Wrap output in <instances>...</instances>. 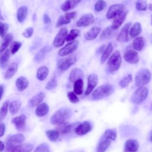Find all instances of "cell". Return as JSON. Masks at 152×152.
Wrapping results in <instances>:
<instances>
[{"label":"cell","mask_w":152,"mask_h":152,"mask_svg":"<svg viewBox=\"0 0 152 152\" xmlns=\"http://www.w3.org/2000/svg\"><path fill=\"white\" fill-rule=\"evenodd\" d=\"M27 7L26 5H23V6H21L20 8H18L17 11V18L18 21L20 23H22L26 18L27 16Z\"/></svg>","instance_id":"f546056e"},{"label":"cell","mask_w":152,"mask_h":152,"mask_svg":"<svg viewBox=\"0 0 152 152\" xmlns=\"http://www.w3.org/2000/svg\"><path fill=\"white\" fill-rule=\"evenodd\" d=\"M92 129V125L88 121H84L75 128V132L79 135H84L89 132Z\"/></svg>","instance_id":"9a60e30c"},{"label":"cell","mask_w":152,"mask_h":152,"mask_svg":"<svg viewBox=\"0 0 152 152\" xmlns=\"http://www.w3.org/2000/svg\"><path fill=\"white\" fill-rule=\"evenodd\" d=\"M72 110L68 107H62L55 112L50 118V122L53 125H58L66 122L71 116Z\"/></svg>","instance_id":"6da1fadb"},{"label":"cell","mask_w":152,"mask_h":152,"mask_svg":"<svg viewBox=\"0 0 152 152\" xmlns=\"http://www.w3.org/2000/svg\"><path fill=\"white\" fill-rule=\"evenodd\" d=\"M64 15L66 17H67L68 18H69L70 20H72V19H74L76 17L77 12L76 11H72V12H66L64 14Z\"/></svg>","instance_id":"11a10c76"},{"label":"cell","mask_w":152,"mask_h":152,"mask_svg":"<svg viewBox=\"0 0 152 152\" xmlns=\"http://www.w3.org/2000/svg\"><path fill=\"white\" fill-rule=\"evenodd\" d=\"M72 126H73L72 124H69L66 122L57 125V126L56 128L59 133L61 134H65L69 132L72 130Z\"/></svg>","instance_id":"83f0119b"},{"label":"cell","mask_w":152,"mask_h":152,"mask_svg":"<svg viewBox=\"0 0 152 152\" xmlns=\"http://www.w3.org/2000/svg\"><path fill=\"white\" fill-rule=\"evenodd\" d=\"M49 112V106L46 103H40L36 109V115L37 116L42 117L46 115Z\"/></svg>","instance_id":"4316f807"},{"label":"cell","mask_w":152,"mask_h":152,"mask_svg":"<svg viewBox=\"0 0 152 152\" xmlns=\"http://www.w3.org/2000/svg\"><path fill=\"white\" fill-rule=\"evenodd\" d=\"M105 47H106V45H102V46H101L98 49V50H97L98 53H102L103 51H104V50L105 48H106Z\"/></svg>","instance_id":"680465c9"},{"label":"cell","mask_w":152,"mask_h":152,"mask_svg":"<svg viewBox=\"0 0 152 152\" xmlns=\"http://www.w3.org/2000/svg\"><path fill=\"white\" fill-rule=\"evenodd\" d=\"M148 89L145 87H140L131 96V100L135 104H140L145 100L148 96Z\"/></svg>","instance_id":"5b68a950"},{"label":"cell","mask_w":152,"mask_h":152,"mask_svg":"<svg viewBox=\"0 0 152 152\" xmlns=\"http://www.w3.org/2000/svg\"><path fill=\"white\" fill-rule=\"evenodd\" d=\"M49 74V69L46 66H41L39 68L36 73V77L40 81L45 80Z\"/></svg>","instance_id":"1f68e13d"},{"label":"cell","mask_w":152,"mask_h":152,"mask_svg":"<svg viewBox=\"0 0 152 152\" xmlns=\"http://www.w3.org/2000/svg\"><path fill=\"white\" fill-rule=\"evenodd\" d=\"M124 5L122 4L112 5L108 9L106 13V18L108 19L114 18L116 15L124 10Z\"/></svg>","instance_id":"30bf717a"},{"label":"cell","mask_w":152,"mask_h":152,"mask_svg":"<svg viewBox=\"0 0 152 152\" xmlns=\"http://www.w3.org/2000/svg\"><path fill=\"white\" fill-rule=\"evenodd\" d=\"M33 33V28L31 27H29L27 28L24 31L23 33V36L26 38H30Z\"/></svg>","instance_id":"db71d44e"},{"label":"cell","mask_w":152,"mask_h":152,"mask_svg":"<svg viewBox=\"0 0 152 152\" xmlns=\"http://www.w3.org/2000/svg\"><path fill=\"white\" fill-rule=\"evenodd\" d=\"M104 138L110 140H115L116 138V131L115 129H106L104 133Z\"/></svg>","instance_id":"ab89813d"},{"label":"cell","mask_w":152,"mask_h":152,"mask_svg":"<svg viewBox=\"0 0 152 152\" xmlns=\"http://www.w3.org/2000/svg\"><path fill=\"white\" fill-rule=\"evenodd\" d=\"M34 152H50V149L46 143H42L36 147Z\"/></svg>","instance_id":"f907efd6"},{"label":"cell","mask_w":152,"mask_h":152,"mask_svg":"<svg viewBox=\"0 0 152 152\" xmlns=\"http://www.w3.org/2000/svg\"><path fill=\"white\" fill-rule=\"evenodd\" d=\"M131 23H127L125 26L122 27L120 33L118 34L117 37V40L121 43H125L128 41V33L129 30L130 28Z\"/></svg>","instance_id":"2e32d148"},{"label":"cell","mask_w":152,"mask_h":152,"mask_svg":"<svg viewBox=\"0 0 152 152\" xmlns=\"http://www.w3.org/2000/svg\"><path fill=\"white\" fill-rule=\"evenodd\" d=\"M46 134L52 141H55L59 137V132L57 130H48L46 131Z\"/></svg>","instance_id":"7bdbcfd3"},{"label":"cell","mask_w":152,"mask_h":152,"mask_svg":"<svg viewBox=\"0 0 152 152\" xmlns=\"http://www.w3.org/2000/svg\"><path fill=\"white\" fill-rule=\"evenodd\" d=\"M82 0H66L61 6V9L63 11H67L74 8Z\"/></svg>","instance_id":"d4e9b609"},{"label":"cell","mask_w":152,"mask_h":152,"mask_svg":"<svg viewBox=\"0 0 152 152\" xmlns=\"http://www.w3.org/2000/svg\"><path fill=\"white\" fill-rule=\"evenodd\" d=\"M9 103H10V102L8 100H7L5 101L1 109H0V121H2L4 120V119L5 118L7 114V112H8V106H9Z\"/></svg>","instance_id":"60d3db41"},{"label":"cell","mask_w":152,"mask_h":152,"mask_svg":"<svg viewBox=\"0 0 152 152\" xmlns=\"http://www.w3.org/2000/svg\"><path fill=\"white\" fill-rule=\"evenodd\" d=\"M21 46V43L20 42H17V41L12 42L11 43L10 49L11 54L14 55L16 52H17V51L20 49Z\"/></svg>","instance_id":"bcb514c9"},{"label":"cell","mask_w":152,"mask_h":152,"mask_svg":"<svg viewBox=\"0 0 152 152\" xmlns=\"http://www.w3.org/2000/svg\"><path fill=\"white\" fill-rule=\"evenodd\" d=\"M45 97V93L43 92H40L28 100V104L30 107H34L35 106H37L43 101Z\"/></svg>","instance_id":"d6986e66"},{"label":"cell","mask_w":152,"mask_h":152,"mask_svg":"<svg viewBox=\"0 0 152 152\" xmlns=\"http://www.w3.org/2000/svg\"><path fill=\"white\" fill-rule=\"evenodd\" d=\"M51 50V48L48 46H45L42 49H40L35 55L34 60L37 62H40L44 60L46 54L47 52Z\"/></svg>","instance_id":"7402d4cb"},{"label":"cell","mask_w":152,"mask_h":152,"mask_svg":"<svg viewBox=\"0 0 152 152\" xmlns=\"http://www.w3.org/2000/svg\"><path fill=\"white\" fill-rule=\"evenodd\" d=\"M25 140L24 135L22 134L18 133L12 135L10 137L7 142V148L6 150L8 152H11V150L18 145L22 144Z\"/></svg>","instance_id":"8992f818"},{"label":"cell","mask_w":152,"mask_h":152,"mask_svg":"<svg viewBox=\"0 0 152 152\" xmlns=\"http://www.w3.org/2000/svg\"><path fill=\"white\" fill-rule=\"evenodd\" d=\"M10 58V50L7 49L1 53H0V66L2 68H5L8 64Z\"/></svg>","instance_id":"603a6c76"},{"label":"cell","mask_w":152,"mask_h":152,"mask_svg":"<svg viewBox=\"0 0 152 152\" xmlns=\"http://www.w3.org/2000/svg\"><path fill=\"white\" fill-rule=\"evenodd\" d=\"M139 148L138 142L134 139H129L125 143V152H136Z\"/></svg>","instance_id":"ac0fdd59"},{"label":"cell","mask_w":152,"mask_h":152,"mask_svg":"<svg viewBox=\"0 0 152 152\" xmlns=\"http://www.w3.org/2000/svg\"><path fill=\"white\" fill-rule=\"evenodd\" d=\"M101 31V28L98 26H94L89 31H87L85 34L84 37L86 40H92L95 39L98 34L100 33Z\"/></svg>","instance_id":"44dd1931"},{"label":"cell","mask_w":152,"mask_h":152,"mask_svg":"<svg viewBox=\"0 0 152 152\" xmlns=\"http://www.w3.org/2000/svg\"><path fill=\"white\" fill-rule=\"evenodd\" d=\"M151 107H152V102H151Z\"/></svg>","instance_id":"03108f58"},{"label":"cell","mask_w":152,"mask_h":152,"mask_svg":"<svg viewBox=\"0 0 152 152\" xmlns=\"http://www.w3.org/2000/svg\"><path fill=\"white\" fill-rule=\"evenodd\" d=\"M5 148V145L4 142L1 141H0V152H2Z\"/></svg>","instance_id":"91938a15"},{"label":"cell","mask_w":152,"mask_h":152,"mask_svg":"<svg viewBox=\"0 0 152 152\" xmlns=\"http://www.w3.org/2000/svg\"><path fill=\"white\" fill-rule=\"evenodd\" d=\"M84 77L83 72L81 69L78 68H74L70 72L69 74V81L71 83H74L78 80L82 79Z\"/></svg>","instance_id":"ffe728a7"},{"label":"cell","mask_w":152,"mask_h":152,"mask_svg":"<svg viewBox=\"0 0 152 152\" xmlns=\"http://www.w3.org/2000/svg\"><path fill=\"white\" fill-rule=\"evenodd\" d=\"M13 35L11 33H8L5 36L0 46V53H1L2 52L7 49L8 45L11 43Z\"/></svg>","instance_id":"4dcf8cb0"},{"label":"cell","mask_w":152,"mask_h":152,"mask_svg":"<svg viewBox=\"0 0 152 152\" xmlns=\"http://www.w3.org/2000/svg\"><path fill=\"white\" fill-rule=\"evenodd\" d=\"M98 82V77L96 74H92L88 77V84L85 92L86 95L89 94L96 86Z\"/></svg>","instance_id":"e0dca14e"},{"label":"cell","mask_w":152,"mask_h":152,"mask_svg":"<svg viewBox=\"0 0 152 152\" xmlns=\"http://www.w3.org/2000/svg\"><path fill=\"white\" fill-rule=\"evenodd\" d=\"M76 61V57L74 55L61 59L58 62V68L61 71L68 69Z\"/></svg>","instance_id":"9c48e42d"},{"label":"cell","mask_w":152,"mask_h":152,"mask_svg":"<svg viewBox=\"0 0 152 152\" xmlns=\"http://www.w3.org/2000/svg\"><path fill=\"white\" fill-rule=\"evenodd\" d=\"M95 21L94 15L91 14H87L81 16L76 23V26L78 27H87L93 24Z\"/></svg>","instance_id":"8fae6325"},{"label":"cell","mask_w":152,"mask_h":152,"mask_svg":"<svg viewBox=\"0 0 152 152\" xmlns=\"http://www.w3.org/2000/svg\"><path fill=\"white\" fill-rule=\"evenodd\" d=\"M135 6L137 10L145 11L147 8V2L145 0H137Z\"/></svg>","instance_id":"7dc6e473"},{"label":"cell","mask_w":152,"mask_h":152,"mask_svg":"<svg viewBox=\"0 0 152 152\" xmlns=\"http://www.w3.org/2000/svg\"><path fill=\"white\" fill-rule=\"evenodd\" d=\"M112 50H113V45L111 43H109L107 45V46L106 47L102 55L101 59H100L102 64H103L107 60V59L109 58V56L111 54Z\"/></svg>","instance_id":"836d02e7"},{"label":"cell","mask_w":152,"mask_h":152,"mask_svg":"<svg viewBox=\"0 0 152 152\" xmlns=\"http://www.w3.org/2000/svg\"><path fill=\"white\" fill-rule=\"evenodd\" d=\"M4 93V87L2 85H0V100L1 99V97L3 95Z\"/></svg>","instance_id":"94428289"},{"label":"cell","mask_w":152,"mask_h":152,"mask_svg":"<svg viewBox=\"0 0 152 152\" xmlns=\"http://www.w3.org/2000/svg\"><path fill=\"white\" fill-rule=\"evenodd\" d=\"M132 46L134 49L137 51H141L144 46V40L142 37H138L135 38L132 43Z\"/></svg>","instance_id":"e575fe53"},{"label":"cell","mask_w":152,"mask_h":152,"mask_svg":"<svg viewBox=\"0 0 152 152\" xmlns=\"http://www.w3.org/2000/svg\"><path fill=\"white\" fill-rule=\"evenodd\" d=\"M67 97L69 100L72 103H76L79 102V99L74 91H69L67 93Z\"/></svg>","instance_id":"f5cc1de1"},{"label":"cell","mask_w":152,"mask_h":152,"mask_svg":"<svg viewBox=\"0 0 152 152\" xmlns=\"http://www.w3.org/2000/svg\"><path fill=\"white\" fill-rule=\"evenodd\" d=\"M67 35H68L67 28L66 27L61 28L54 38V40L53 41V46L56 48L61 47L64 44V42L66 40Z\"/></svg>","instance_id":"52a82bcc"},{"label":"cell","mask_w":152,"mask_h":152,"mask_svg":"<svg viewBox=\"0 0 152 152\" xmlns=\"http://www.w3.org/2000/svg\"><path fill=\"white\" fill-rule=\"evenodd\" d=\"M151 140L152 141V132H151Z\"/></svg>","instance_id":"be15d7a7"},{"label":"cell","mask_w":152,"mask_h":152,"mask_svg":"<svg viewBox=\"0 0 152 152\" xmlns=\"http://www.w3.org/2000/svg\"><path fill=\"white\" fill-rule=\"evenodd\" d=\"M5 125L4 123H0V137H2L5 132Z\"/></svg>","instance_id":"6f0895ef"},{"label":"cell","mask_w":152,"mask_h":152,"mask_svg":"<svg viewBox=\"0 0 152 152\" xmlns=\"http://www.w3.org/2000/svg\"><path fill=\"white\" fill-rule=\"evenodd\" d=\"M112 36V29L109 27H107L104 28L100 36L101 39H109Z\"/></svg>","instance_id":"816d5d0a"},{"label":"cell","mask_w":152,"mask_h":152,"mask_svg":"<svg viewBox=\"0 0 152 152\" xmlns=\"http://www.w3.org/2000/svg\"><path fill=\"white\" fill-rule=\"evenodd\" d=\"M26 116L24 114H21L18 116L13 118L11 119V122L14 124L17 130L20 131H24L26 128Z\"/></svg>","instance_id":"7c38bea8"},{"label":"cell","mask_w":152,"mask_h":152,"mask_svg":"<svg viewBox=\"0 0 152 152\" xmlns=\"http://www.w3.org/2000/svg\"><path fill=\"white\" fill-rule=\"evenodd\" d=\"M8 27L9 25L7 23H4L0 21V36L2 38H4L7 34Z\"/></svg>","instance_id":"681fc988"},{"label":"cell","mask_w":152,"mask_h":152,"mask_svg":"<svg viewBox=\"0 0 152 152\" xmlns=\"http://www.w3.org/2000/svg\"><path fill=\"white\" fill-rule=\"evenodd\" d=\"M151 79V74L148 69H142L139 71L135 78V85L137 87H142L149 83Z\"/></svg>","instance_id":"277c9868"},{"label":"cell","mask_w":152,"mask_h":152,"mask_svg":"<svg viewBox=\"0 0 152 152\" xmlns=\"http://www.w3.org/2000/svg\"><path fill=\"white\" fill-rule=\"evenodd\" d=\"M132 81V77L131 74H128L127 76L124 77L119 82V85L122 88H125Z\"/></svg>","instance_id":"b9f144b4"},{"label":"cell","mask_w":152,"mask_h":152,"mask_svg":"<svg viewBox=\"0 0 152 152\" xmlns=\"http://www.w3.org/2000/svg\"><path fill=\"white\" fill-rule=\"evenodd\" d=\"M151 25H152V15H151Z\"/></svg>","instance_id":"e7e4bbea"},{"label":"cell","mask_w":152,"mask_h":152,"mask_svg":"<svg viewBox=\"0 0 152 152\" xmlns=\"http://www.w3.org/2000/svg\"><path fill=\"white\" fill-rule=\"evenodd\" d=\"M15 84L18 90L20 91H22L28 87V81L26 77L21 76L17 79L15 81Z\"/></svg>","instance_id":"f1b7e54d"},{"label":"cell","mask_w":152,"mask_h":152,"mask_svg":"<svg viewBox=\"0 0 152 152\" xmlns=\"http://www.w3.org/2000/svg\"><path fill=\"white\" fill-rule=\"evenodd\" d=\"M33 146L30 143L21 144L14 148L11 152H30L32 151Z\"/></svg>","instance_id":"484cf974"},{"label":"cell","mask_w":152,"mask_h":152,"mask_svg":"<svg viewBox=\"0 0 152 152\" xmlns=\"http://www.w3.org/2000/svg\"><path fill=\"white\" fill-rule=\"evenodd\" d=\"M79 42L78 40H73L66 44L64 47L61 48L58 52L61 56H65L74 52L78 48Z\"/></svg>","instance_id":"ba28073f"},{"label":"cell","mask_w":152,"mask_h":152,"mask_svg":"<svg viewBox=\"0 0 152 152\" xmlns=\"http://www.w3.org/2000/svg\"><path fill=\"white\" fill-rule=\"evenodd\" d=\"M58 85V82L56 78L55 77H53L47 83L45 88L48 90H52L56 87Z\"/></svg>","instance_id":"f6af8a7d"},{"label":"cell","mask_w":152,"mask_h":152,"mask_svg":"<svg viewBox=\"0 0 152 152\" xmlns=\"http://www.w3.org/2000/svg\"><path fill=\"white\" fill-rule=\"evenodd\" d=\"M124 58L126 62L132 64L138 63L140 60V56L138 52L131 49L125 52L124 55Z\"/></svg>","instance_id":"4fadbf2b"},{"label":"cell","mask_w":152,"mask_h":152,"mask_svg":"<svg viewBox=\"0 0 152 152\" xmlns=\"http://www.w3.org/2000/svg\"><path fill=\"white\" fill-rule=\"evenodd\" d=\"M18 65L16 62H12L8 66L6 72L4 74V78L6 80H8L11 78L14 74L16 73L17 71Z\"/></svg>","instance_id":"cb8c5ba5"},{"label":"cell","mask_w":152,"mask_h":152,"mask_svg":"<svg viewBox=\"0 0 152 152\" xmlns=\"http://www.w3.org/2000/svg\"><path fill=\"white\" fill-rule=\"evenodd\" d=\"M110 143H111V141L110 140L105 138V140H102L99 142V144L97 147V152H104L108 148V147L110 145Z\"/></svg>","instance_id":"8d00e7d4"},{"label":"cell","mask_w":152,"mask_h":152,"mask_svg":"<svg viewBox=\"0 0 152 152\" xmlns=\"http://www.w3.org/2000/svg\"><path fill=\"white\" fill-rule=\"evenodd\" d=\"M128 11L127 10H124L121 13L116 15L113 21L111 26V29L112 30H116L118 29L124 23V21L125 20V18L127 15Z\"/></svg>","instance_id":"5bb4252c"},{"label":"cell","mask_w":152,"mask_h":152,"mask_svg":"<svg viewBox=\"0 0 152 152\" xmlns=\"http://www.w3.org/2000/svg\"><path fill=\"white\" fill-rule=\"evenodd\" d=\"M80 30L78 29H72L70 31L69 33L67 35L66 41L67 42L74 40L78 36L80 35Z\"/></svg>","instance_id":"f35d334b"},{"label":"cell","mask_w":152,"mask_h":152,"mask_svg":"<svg viewBox=\"0 0 152 152\" xmlns=\"http://www.w3.org/2000/svg\"><path fill=\"white\" fill-rule=\"evenodd\" d=\"M1 20H4V17H2V15L1 14V10H0V21Z\"/></svg>","instance_id":"6125c7cd"},{"label":"cell","mask_w":152,"mask_h":152,"mask_svg":"<svg viewBox=\"0 0 152 152\" xmlns=\"http://www.w3.org/2000/svg\"><path fill=\"white\" fill-rule=\"evenodd\" d=\"M71 20L68 18L67 17H66L64 15H61L58 20V21L56 24V27H59L64 24H68L69 23H70Z\"/></svg>","instance_id":"ee69618b"},{"label":"cell","mask_w":152,"mask_h":152,"mask_svg":"<svg viewBox=\"0 0 152 152\" xmlns=\"http://www.w3.org/2000/svg\"><path fill=\"white\" fill-rule=\"evenodd\" d=\"M106 7V3L103 0L97 1L94 5V9L96 11L99 12L103 10Z\"/></svg>","instance_id":"c3c4849f"},{"label":"cell","mask_w":152,"mask_h":152,"mask_svg":"<svg viewBox=\"0 0 152 152\" xmlns=\"http://www.w3.org/2000/svg\"><path fill=\"white\" fill-rule=\"evenodd\" d=\"M122 57L119 50L115 51L107 61L108 69L110 72L117 71L121 64Z\"/></svg>","instance_id":"3957f363"},{"label":"cell","mask_w":152,"mask_h":152,"mask_svg":"<svg viewBox=\"0 0 152 152\" xmlns=\"http://www.w3.org/2000/svg\"><path fill=\"white\" fill-rule=\"evenodd\" d=\"M8 107L10 113L12 115H15L17 113L21 107V102L18 100L12 101L10 103H9Z\"/></svg>","instance_id":"74e56055"},{"label":"cell","mask_w":152,"mask_h":152,"mask_svg":"<svg viewBox=\"0 0 152 152\" xmlns=\"http://www.w3.org/2000/svg\"><path fill=\"white\" fill-rule=\"evenodd\" d=\"M141 31V25L139 22L134 23L130 28L129 34L131 38L137 37Z\"/></svg>","instance_id":"d6a6232c"},{"label":"cell","mask_w":152,"mask_h":152,"mask_svg":"<svg viewBox=\"0 0 152 152\" xmlns=\"http://www.w3.org/2000/svg\"><path fill=\"white\" fill-rule=\"evenodd\" d=\"M114 92V88L110 84H104L99 87L92 93V98L94 100H99L112 94Z\"/></svg>","instance_id":"7a4b0ae2"},{"label":"cell","mask_w":152,"mask_h":152,"mask_svg":"<svg viewBox=\"0 0 152 152\" xmlns=\"http://www.w3.org/2000/svg\"><path fill=\"white\" fill-rule=\"evenodd\" d=\"M43 23H44L45 24H50V23H51L50 18L49 17V16L47 14H45L43 15Z\"/></svg>","instance_id":"9f6ffc18"},{"label":"cell","mask_w":152,"mask_h":152,"mask_svg":"<svg viewBox=\"0 0 152 152\" xmlns=\"http://www.w3.org/2000/svg\"><path fill=\"white\" fill-rule=\"evenodd\" d=\"M83 81L82 79L77 80L74 83V92L77 95H80L83 91Z\"/></svg>","instance_id":"d590c367"}]
</instances>
